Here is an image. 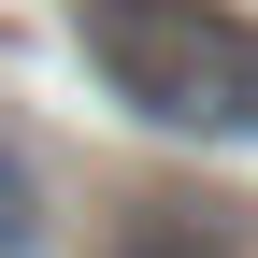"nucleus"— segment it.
Segmentation results:
<instances>
[{
    "mask_svg": "<svg viewBox=\"0 0 258 258\" xmlns=\"http://www.w3.org/2000/svg\"><path fill=\"white\" fill-rule=\"evenodd\" d=\"M72 57L144 129L258 144V15L244 0H72Z\"/></svg>",
    "mask_w": 258,
    "mask_h": 258,
    "instance_id": "obj_1",
    "label": "nucleus"
},
{
    "mask_svg": "<svg viewBox=\"0 0 258 258\" xmlns=\"http://www.w3.org/2000/svg\"><path fill=\"white\" fill-rule=\"evenodd\" d=\"M101 258H244L215 215H186V201H129L115 230H101Z\"/></svg>",
    "mask_w": 258,
    "mask_h": 258,
    "instance_id": "obj_2",
    "label": "nucleus"
},
{
    "mask_svg": "<svg viewBox=\"0 0 258 258\" xmlns=\"http://www.w3.org/2000/svg\"><path fill=\"white\" fill-rule=\"evenodd\" d=\"M29 230H43V186H29V158H15V144H0V258H15Z\"/></svg>",
    "mask_w": 258,
    "mask_h": 258,
    "instance_id": "obj_3",
    "label": "nucleus"
}]
</instances>
